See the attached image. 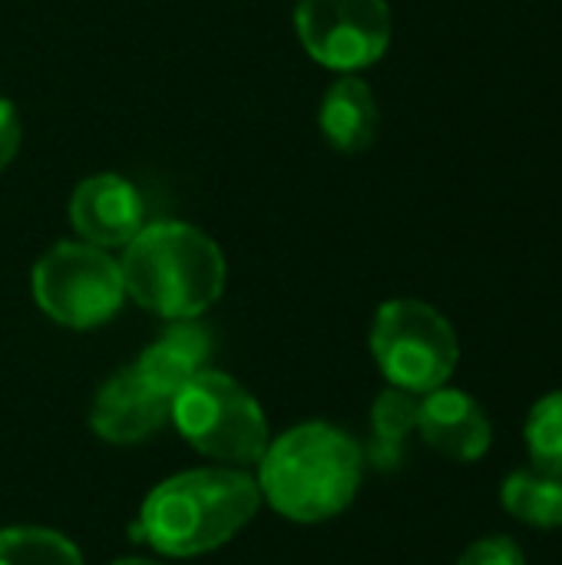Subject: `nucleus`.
Listing matches in <instances>:
<instances>
[{
    "instance_id": "f257e3e1",
    "label": "nucleus",
    "mask_w": 562,
    "mask_h": 565,
    "mask_svg": "<svg viewBox=\"0 0 562 565\" xmlns=\"http://www.w3.org/2000/svg\"><path fill=\"white\" fill-rule=\"evenodd\" d=\"M364 450L331 424H301L275 437L258 460V493L291 523H325L351 507Z\"/></svg>"
},
{
    "instance_id": "f03ea898",
    "label": "nucleus",
    "mask_w": 562,
    "mask_h": 565,
    "mask_svg": "<svg viewBox=\"0 0 562 565\" xmlns=\"http://www.w3.org/2000/svg\"><path fill=\"white\" fill-rule=\"evenodd\" d=\"M262 507L258 483L235 467H205L162 480L142 503L139 536L162 556L189 559L225 546Z\"/></svg>"
},
{
    "instance_id": "7ed1b4c3",
    "label": "nucleus",
    "mask_w": 562,
    "mask_h": 565,
    "mask_svg": "<svg viewBox=\"0 0 562 565\" xmlns=\"http://www.w3.org/2000/svg\"><path fill=\"white\" fill-rule=\"evenodd\" d=\"M119 271L126 295L169 321L199 318L225 288L222 248L189 222L142 225L126 245Z\"/></svg>"
},
{
    "instance_id": "20e7f679",
    "label": "nucleus",
    "mask_w": 562,
    "mask_h": 565,
    "mask_svg": "<svg viewBox=\"0 0 562 565\" xmlns=\"http://www.w3.org/2000/svg\"><path fill=\"white\" fill-rule=\"evenodd\" d=\"M169 417L199 454L219 463H258L268 447V420L258 401L222 371L195 374L169 401Z\"/></svg>"
},
{
    "instance_id": "39448f33",
    "label": "nucleus",
    "mask_w": 562,
    "mask_h": 565,
    "mask_svg": "<svg viewBox=\"0 0 562 565\" xmlns=\"http://www.w3.org/2000/svg\"><path fill=\"white\" fill-rule=\"evenodd\" d=\"M371 354L391 387L431 394L457 371L460 344L450 321L437 308L414 298H394L374 315Z\"/></svg>"
},
{
    "instance_id": "423d86ee",
    "label": "nucleus",
    "mask_w": 562,
    "mask_h": 565,
    "mask_svg": "<svg viewBox=\"0 0 562 565\" xmlns=\"http://www.w3.org/2000/svg\"><path fill=\"white\" fill-rule=\"evenodd\" d=\"M33 298L63 328L106 324L126 301L119 262L86 242H60L33 265Z\"/></svg>"
},
{
    "instance_id": "0eeeda50",
    "label": "nucleus",
    "mask_w": 562,
    "mask_h": 565,
    "mask_svg": "<svg viewBox=\"0 0 562 565\" xmlns=\"http://www.w3.org/2000/svg\"><path fill=\"white\" fill-rule=\"evenodd\" d=\"M295 30L315 63L354 73L388 53L391 7L388 0H298Z\"/></svg>"
},
{
    "instance_id": "6e6552de",
    "label": "nucleus",
    "mask_w": 562,
    "mask_h": 565,
    "mask_svg": "<svg viewBox=\"0 0 562 565\" xmlns=\"http://www.w3.org/2000/svg\"><path fill=\"white\" fill-rule=\"evenodd\" d=\"M142 195L123 175L99 172L83 179L70 199V222L86 245L126 248L142 228Z\"/></svg>"
},
{
    "instance_id": "1a4fd4ad",
    "label": "nucleus",
    "mask_w": 562,
    "mask_h": 565,
    "mask_svg": "<svg viewBox=\"0 0 562 565\" xmlns=\"http://www.w3.org/2000/svg\"><path fill=\"white\" fill-rule=\"evenodd\" d=\"M166 420H169V401L159 397L136 374V367L109 377L99 387L93 401V414H89L96 437L106 444H119V447L149 440Z\"/></svg>"
},
{
    "instance_id": "9d476101",
    "label": "nucleus",
    "mask_w": 562,
    "mask_h": 565,
    "mask_svg": "<svg viewBox=\"0 0 562 565\" xmlns=\"http://www.w3.org/2000/svg\"><path fill=\"white\" fill-rule=\"evenodd\" d=\"M417 430L437 454L460 463L480 460L494 444V427L484 407L470 394L454 387H437L424 394Z\"/></svg>"
},
{
    "instance_id": "9b49d317",
    "label": "nucleus",
    "mask_w": 562,
    "mask_h": 565,
    "mask_svg": "<svg viewBox=\"0 0 562 565\" xmlns=\"http://www.w3.org/2000/svg\"><path fill=\"white\" fill-rule=\"evenodd\" d=\"M212 358V338L209 331L195 321H172L136 361V374L166 401H172L195 374L209 371Z\"/></svg>"
},
{
    "instance_id": "f8f14e48",
    "label": "nucleus",
    "mask_w": 562,
    "mask_h": 565,
    "mask_svg": "<svg viewBox=\"0 0 562 565\" xmlns=\"http://www.w3.org/2000/svg\"><path fill=\"white\" fill-rule=\"evenodd\" d=\"M318 126L328 146H335L338 152H348V156L364 152L378 139V126H381L374 89L361 76L344 73L341 79L328 86L321 109H318Z\"/></svg>"
},
{
    "instance_id": "ddd939ff",
    "label": "nucleus",
    "mask_w": 562,
    "mask_h": 565,
    "mask_svg": "<svg viewBox=\"0 0 562 565\" xmlns=\"http://www.w3.org/2000/svg\"><path fill=\"white\" fill-rule=\"evenodd\" d=\"M417 414H421L417 394H407L401 387H388L384 394H378L371 407V447L364 460L384 473L397 470L404 463L407 437L417 430Z\"/></svg>"
},
{
    "instance_id": "4468645a",
    "label": "nucleus",
    "mask_w": 562,
    "mask_h": 565,
    "mask_svg": "<svg viewBox=\"0 0 562 565\" xmlns=\"http://www.w3.org/2000/svg\"><path fill=\"white\" fill-rule=\"evenodd\" d=\"M500 500L510 516L533 530H560L562 526V480L540 470H517L507 477Z\"/></svg>"
},
{
    "instance_id": "2eb2a0df",
    "label": "nucleus",
    "mask_w": 562,
    "mask_h": 565,
    "mask_svg": "<svg viewBox=\"0 0 562 565\" xmlns=\"http://www.w3.org/2000/svg\"><path fill=\"white\" fill-rule=\"evenodd\" d=\"M0 565H83V556L56 530L10 526L0 530Z\"/></svg>"
},
{
    "instance_id": "dca6fc26",
    "label": "nucleus",
    "mask_w": 562,
    "mask_h": 565,
    "mask_svg": "<svg viewBox=\"0 0 562 565\" xmlns=\"http://www.w3.org/2000/svg\"><path fill=\"white\" fill-rule=\"evenodd\" d=\"M523 434L533 470L562 480V391L547 394L533 404Z\"/></svg>"
},
{
    "instance_id": "f3484780",
    "label": "nucleus",
    "mask_w": 562,
    "mask_h": 565,
    "mask_svg": "<svg viewBox=\"0 0 562 565\" xmlns=\"http://www.w3.org/2000/svg\"><path fill=\"white\" fill-rule=\"evenodd\" d=\"M457 565H527L523 550L510 536H487L477 540Z\"/></svg>"
},
{
    "instance_id": "a211bd4d",
    "label": "nucleus",
    "mask_w": 562,
    "mask_h": 565,
    "mask_svg": "<svg viewBox=\"0 0 562 565\" xmlns=\"http://www.w3.org/2000/svg\"><path fill=\"white\" fill-rule=\"evenodd\" d=\"M17 149H20V119L13 103L0 96V172L13 162Z\"/></svg>"
},
{
    "instance_id": "6ab92c4d",
    "label": "nucleus",
    "mask_w": 562,
    "mask_h": 565,
    "mask_svg": "<svg viewBox=\"0 0 562 565\" xmlns=\"http://www.w3.org/2000/svg\"><path fill=\"white\" fill-rule=\"evenodd\" d=\"M113 565H159V563H149V559H119V563Z\"/></svg>"
}]
</instances>
